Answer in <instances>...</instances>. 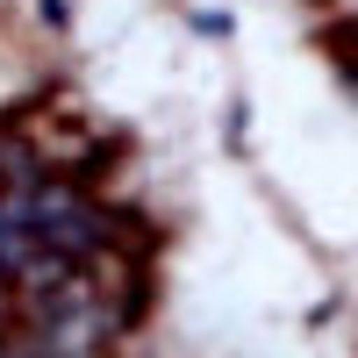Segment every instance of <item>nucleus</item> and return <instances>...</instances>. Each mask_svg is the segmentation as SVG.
Masks as SVG:
<instances>
[{
    "mask_svg": "<svg viewBox=\"0 0 358 358\" xmlns=\"http://www.w3.org/2000/svg\"><path fill=\"white\" fill-rule=\"evenodd\" d=\"M29 344H36V337H29ZM36 358H57V351H36Z\"/></svg>",
    "mask_w": 358,
    "mask_h": 358,
    "instance_id": "f257e3e1",
    "label": "nucleus"
}]
</instances>
